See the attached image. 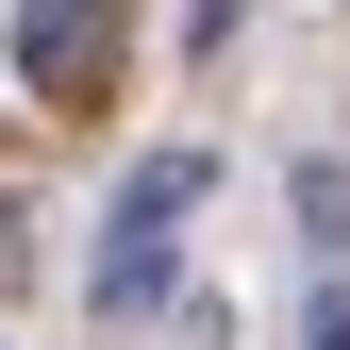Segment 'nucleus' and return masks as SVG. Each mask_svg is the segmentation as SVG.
Returning <instances> with one entry per match:
<instances>
[{
    "label": "nucleus",
    "mask_w": 350,
    "mask_h": 350,
    "mask_svg": "<svg viewBox=\"0 0 350 350\" xmlns=\"http://www.w3.org/2000/svg\"><path fill=\"white\" fill-rule=\"evenodd\" d=\"M317 350H350V267H317Z\"/></svg>",
    "instance_id": "f03ea898"
},
{
    "label": "nucleus",
    "mask_w": 350,
    "mask_h": 350,
    "mask_svg": "<svg viewBox=\"0 0 350 350\" xmlns=\"http://www.w3.org/2000/svg\"><path fill=\"white\" fill-rule=\"evenodd\" d=\"M184 200H200V150H150L134 184H117V217H100V317H134V300L167 284V234H184Z\"/></svg>",
    "instance_id": "f257e3e1"
}]
</instances>
